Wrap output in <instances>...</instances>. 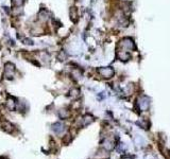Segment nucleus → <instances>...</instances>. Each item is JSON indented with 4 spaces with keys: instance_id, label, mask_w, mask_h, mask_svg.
Wrapping results in <instances>:
<instances>
[{
    "instance_id": "nucleus-1",
    "label": "nucleus",
    "mask_w": 170,
    "mask_h": 159,
    "mask_svg": "<svg viewBox=\"0 0 170 159\" xmlns=\"http://www.w3.org/2000/svg\"><path fill=\"white\" fill-rule=\"evenodd\" d=\"M122 50L123 51H128V50H133V49H135V44H134V41L131 39V38H123L122 41H120V44H119ZM129 52V51H128Z\"/></svg>"
},
{
    "instance_id": "nucleus-2",
    "label": "nucleus",
    "mask_w": 170,
    "mask_h": 159,
    "mask_svg": "<svg viewBox=\"0 0 170 159\" xmlns=\"http://www.w3.org/2000/svg\"><path fill=\"white\" fill-rule=\"evenodd\" d=\"M98 72L102 78H104V79L112 78V77L114 75V73H115L114 69L113 68H111V67H102V68L98 69Z\"/></svg>"
},
{
    "instance_id": "nucleus-3",
    "label": "nucleus",
    "mask_w": 170,
    "mask_h": 159,
    "mask_svg": "<svg viewBox=\"0 0 170 159\" xmlns=\"http://www.w3.org/2000/svg\"><path fill=\"white\" fill-rule=\"evenodd\" d=\"M15 73V66L12 63H7L4 65V77L7 79H12Z\"/></svg>"
},
{
    "instance_id": "nucleus-4",
    "label": "nucleus",
    "mask_w": 170,
    "mask_h": 159,
    "mask_svg": "<svg viewBox=\"0 0 170 159\" xmlns=\"http://www.w3.org/2000/svg\"><path fill=\"white\" fill-rule=\"evenodd\" d=\"M138 104H139V108L141 110H147L148 107H149L150 102H149V99H148V98L141 96V98L138 99Z\"/></svg>"
},
{
    "instance_id": "nucleus-5",
    "label": "nucleus",
    "mask_w": 170,
    "mask_h": 159,
    "mask_svg": "<svg viewBox=\"0 0 170 159\" xmlns=\"http://www.w3.org/2000/svg\"><path fill=\"white\" fill-rule=\"evenodd\" d=\"M52 130L55 134L61 135V134L65 130V126H64V124H62L61 122H57L52 125Z\"/></svg>"
},
{
    "instance_id": "nucleus-6",
    "label": "nucleus",
    "mask_w": 170,
    "mask_h": 159,
    "mask_svg": "<svg viewBox=\"0 0 170 159\" xmlns=\"http://www.w3.org/2000/svg\"><path fill=\"white\" fill-rule=\"evenodd\" d=\"M1 126H2V130H3L4 132H7V133H12V132L14 130V125L11 124L10 122H8V121L2 122Z\"/></svg>"
},
{
    "instance_id": "nucleus-7",
    "label": "nucleus",
    "mask_w": 170,
    "mask_h": 159,
    "mask_svg": "<svg viewBox=\"0 0 170 159\" xmlns=\"http://www.w3.org/2000/svg\"><path fill=\"white\" fill-rule=\"evenodd\" d=\"M117 56H118V59H120V61H128L129 59H130V53H129L128 51H123V50H121V51H119L117 53Z\"/></svg>"
},
{
    "instance_id": "nucleus-8",
    "label": "nucleus",
    "mask_w": 170,
    "mask_h": 159,
    "mask_svg": "<svg viewBox=\"0 0 170 159\" xmlns=\"http://www.w3.org/2000/svg\"><path fill=\"white\" fill-rule=\"evenodd\" d=\"M17 106V103L15 102V100L13 98H9L8 101H7V107L10 109V110H14Z\"/></svg>"
},
{
    "instance_id": "nucleus-9",
    "label": "nucleus",
    "mask_w": 170,
    "mask_h": 159,
    "mask_svg": "<svg viewBox=\"0 0 170 159\" xmlns=\"http://www.w3.org/2000/svg\"><path fill=\"white\" fill-rule=\"evenodd\" d=\"M82 121H83V125L86 126V125H89L91 122H94V117L91 115H86L84 116L83 119H82Z\"/></svg>"
},
{
    "instance_id": "nucleus-10",
    "label": "nucleus",
    "mask_w": 170,
    "mask_h": 159,
    "mask_svg": "<svg viewBox=\"0 0 170 159\" xmlns=\"http://www.w3.org/2000/svg\"><path fill=\"white\" fill-rule=\"evenodd\" d=\"M59 116H60L61 119H67L69 118L70 112H69V110H67V109H61V110L59 111Z\"/></svg>"
},
{
    "instance_id": "nucleus-11",
    "label": "nucleus",
    "mask_w": 170,
    "mask_h": 159,
    "mask_svg": "<svg viewBox=\"0 0 170 159\" xmlns=\"http://www.w3.org/2000/svg\"><path fill=\"white\" fill-rule=\"evenodd\" d=\"M70 17L73 21H76L77 18H78V12H77V9L76 7H71L70 9Z\"/></svg>"
},
{
    "instance_id": "nucleus-12",
    "label": "nucleus",
    "mask_w": 170,
    "mask_h": 159,
    "mask_svg": "<svg viewBox=\"0 0 170 159\" xmlns=\"http://www.w3.org/2000/svg\"><path fill=\"white\" fill-rule=\"evenodd\" d=\"M71 75L75 79H80L82 77V73H81V71H80L79 69H73V70L71 71Z\"/></svg>"
},
{
    "instance_id": "nucleus-13",
    "label": "nucleus",
    "mask_w": 170,
    "mask_h": 159,
    "mask_svg": "<svg viewBox=\"0 0 170 159\" xmlns=\"http://www.w3.org/2000/svg\"><path fill=\"white\" fill-rule=\"evenodd\" d=\"M12 2L14 5L16 7H20V5H23V3L25 2V0H12Z\"/></svg>"
},
{
    "instance_id": "nucleus-14",
    "label": "nucleus",
    "mask_w": 170,
    "mask_h": 159,
    "mask_svg": "<svg viewBox=\"0 0 170 159\" xmlns=\"http://www.w3.org/2000/svg\"><path fill=\"white\" fill-rule=\"evenodd\" d=\"M70 92H71L72 96H79V90H78V89H73V90H71Z\"/></svg>"
}]
</instances>
